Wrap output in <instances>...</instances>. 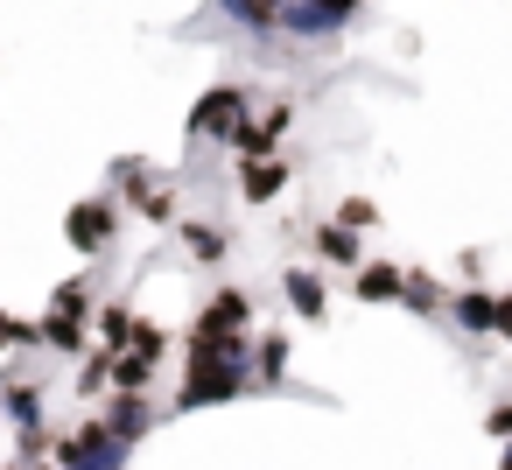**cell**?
Masks as SVG:
<instances>
[{
    "instance_id": "obj_5",
    "label": "cell",
    "mask_w": 512,
    "mask_h": 470,
    "mask_svg": "<svg viewBox=\"0 0 512 470\" xmlns=\"http://www.w3.org/2000/svg\"><path fill=\"white\" fill-rule=\"evenodd\" d=\"M239 113H246V92H239V85H218V92H204V99L190 106V134H225Z\"/></svg>"
},
{
    "instance_id": "obj_22",
    "label": "cell",
    "mask_w": 512,
    "mask_h": 470,
    "mask_svg": "<svg viewBox=\"0 0 512 470\" xmlns=\"http://www.w3.org/2000/svg\"><path fill=\"white\" fill-rule=\"evenodd\" d=\"M372 218H379V211H372L365 197H344V211H337V225H372Z\"/></svg>"
},
{
    "instance_id": "obj_11",
    "label": "cell",
    "mask_w": 512,
    "mask_h": 470,
    "mask_svg": "<svg viewBox=\"0 0 512 470\" xmlns=\"http://www.w3.org/2000/svg\"><path fill=\"white\" fill-rule=\"evenodd\" d=\"M281 288H288V302H295V316H309V323L323 316V281H316L309 267H295V274H288Z\"/></svg>"
},
{
    "instance_id": "obj_25",
    "label": "cell",
    "mask_w": 512,
    "mask_h": 470,
    "mask_svg": "<svg viewBox=\"0 0 512 470\" xmlns=\"http://www.w3.org/2000/svg\"><path fill=\"white\" fill-rule=\"evenodd\" d=\"M491 435H512V407H491Z\"/></svg>"
},
{
    "instance_id": "obj_9",
    "label": "cell",
    "mask_w": 512,
    "mask_h": 470,
    "mask_svg": "<svg viewBox=\"0 0 512 470\" xmlns=\"http://www.w3.org/2000/svg\"><path fill=\"white\" fill-rule=\"evenodd\" d=\"M246 316H253V302H246L239 288H225V295L204 309V323H197V330H246Z\"/></svg>"
},
{
    "instance_id": "obj_15",
    "label": "cell",
    "mask_w": 512,
    "mask_h": 470,
    "mask_svg": "<svg viewBox=\"0 0 512 470\" xmlns=\"http://www.w3.org/2000/svg\"><path fill=\"white\" fill-rule=\"evenodd\" d=\"M400 302H407V309H442V288H435L428 274H407V281H400Z\"/></svg>"
},
{
    "instance_id": "obj_3",
    "label": "cell",
    "mask_w": 512,
    "mask_h": 470,
    "mask_svg": "<svg viewBox=\"0 0 512 470\" xmlns=\"http://www.w3.org/2000/svg\"><path fill=\"white\" fill-rule=\"evenodd\" d=\"M288 120H295L288 106H274V113H267L260 127H246V113H239V120L225 127V141H232V155H239V162H253V155H267V148H274V141L288 134Z\"/></svg>"
},
{
    "instance_id": "obj_10",
    "label": "cell",
    "mask_w": 512,
    "mask_h": 470,
    "mask_svg": "<svg viewBox=\"0 0 512 470\" xmlns=\"http://www.w3.org/2000/svg\"><path fill=\"white\" fill-rule=\"evenodd\" d=\"M36 344H50V351H85V330H78V316L50 309V316L36 323Z\"/></svg>"
},
{
    "instance_id": "obj_1",
    "label": "cell",
    "mask_w": 512,
    "mask_h": 470,
    "mask_svg": "<svg viewBox=\"0 0 512 470\" xmlns=\"http://www.w3.org/2000/svg\"><path fill=\"white\" fill-rule=\"evenodd\" d=\"M358 15V0H281L274 8V29H288V36H330V29H344Z\"/></svg>"
},
{
    "instance_id": "obj_2",
    "label": "cell",
    "mask_w": 512,
    "mask_h": 470,
    "mask_svg": "<svg viewBox=\"0 0 512 470\" xmlns=\"http://www.w3.org/2000/svg\"><path fill=\"white\" fill-rule=\"evenodd\" d=\"M246 386V365H190V386H183V407H218Z\"/></svg>"
},
{
    "instance_id": "obj_13",
    "label": "cell",
    "mask_w": 512,
    "mask_h": 470,
    "mask_svg": "<svg viewBox=\"0 0 512 470\" xmlns=\"http://www.w3.org/2000/svg\"><path fill=\"white\" fill-rule=\"evenodd\" d=\"M148 372H155V358H141V351H113V379H120V393H141Z\"/></svg>"
},
{
    "instance_id": "obj_17",
    "label": "cell",
    "mask_w": 512,
    "mask_h": 470,
    "mask_svg": "<svg viewBox=\"0 0 512 470\" xmlns=\"http://www.w3.org/2000/svg\"><path fill=\"white\" fill-rule=\"evenodd\" d=\"M50 309H64V316H78V323H85V309H92V295H85V281H64V288L50 295Z\"/></svg>"
},
{
    "instance_id": "obj_24",
    "label": "cell",
    "mask_w": 512,
    "mask_h": 470,
    "mask_svg": "<svg viewBox=\"0 0 512 470\" xmlns=\"http://www.w3.org/2000/svg\"><path fill=\"white\" fill-rule=\"evenodd\" d=\"M491 330L512 344V295H498V309H491Z\"/></svg>"
},
{
    "instance_id": "obj_16",
    "label": "cell",
    "mask_w": 512,
    "mask_h": 470,
    "mask_svg": "<svg viewBox=\"0 0 512 470\" xmlns=\"http://www.w3.org/2000/svg\"><path fill=\"white\" fill-rule=\"evenodd\" d=\"M8 421L36 428V421H43V393H36V386H15V393H8Z\"/></svg>"
},
{
    "instance_id": "obj_7",
    "label": "cell",
    "mask_w": 512,
    "mask_h": 470,
    "mask_svg": "<svg viewBox=\"0 0 512 470\" xmlns=\"http://www.w3.org/2000/svg\"><path fill=\"white\" fill-rule=\"evenodd\" d=\"M400 281H407L400 267L372 260V267H358V288H351V295H358V302H400Z\"/></svg>"
},
{
    "instance_id": "obj_20",
    "label": "cell",
    "mask_w": 512,
    "mask_h": 470,
    "mask_svg": "<svg viewBox=\"0 0 512 470\" xmlns=\"http://www.w3.org/2000/svg\"><path fill=\"white\" fill-rule=\"evenodd\" d=\"M127 337H134V351H141V358H162V351H169V337H162L155 323H134Z\"/></svg>"
},
{
    "instance_id": "obj_23",
    "label": "cell",
    "mask_w": 512,
    "mask_h": 470,
    "mask_svg": "<svg viewBox=\"0 0 512 470\" xmlns=\"http://www.w3.org/2000/svg\"><path fill=\"white\" fill-rule=\"evenodd\" d=\"M0 344H36V323H15V316H0Z\"/></svg>"
},
{
    "instance_id": "obj_14",
    "label": "cell",
    "mask_w": 512,
    "mask_h": 470,
    "mask_svg": "<svg viewBox=\"0 0 512 470\" xmlns=\"http://www.w3.org/2000/svg\"><path fill=\"white\" fill-rule=\"evenodd\" d=\"M449 309H456V316H463L470 330H491V309H498V302H491V295H477V288H463V295H456Z\"/></svg>"
},
{
    "instance_id": "obj_8",
    "label": "cell",
    "mask_w": 512,
    "mask_h": 470,
    "mask_svg": "<svg viewBox=\"0 0 512 470\" xmlns=\"http://www.w3.org/2000/svg\"><path fill=\"white\" fill-rule=\"evenodd\" d=\"M316 253L330 267H358V232L351 225H316Z\"/></svg>"
},
{
    "instance_id": "obj_12",
    "label": "cell",
    "mask_w": 512,
    "mask_h": 470,
    "mask_svg": "<svg viewBox=\"0 0 512 470\" xmlns=\"http://www.w3.org/2000/svg\"><path fill=\"white\" fill-rule=\"evenodd\" d=\"M141 428H148V407H141V393H120V407H113V421H106V435H113V442L127 449V442H134Z\"/></svg>"
},
{
    "instance_id": "obj_21",
    "label": "cell",
    "mask_w": 512,
    "mask_h": 470,
    "mask_svg": "<svg viewBox=\"0 0 512 470\" xmlns=\"http://www.w3.org/2000/svg\"><path fill=\"white\" fill-rule=\"evenodd\" d=\"M281 365H288V337H260V372L281 379Z\"/></svg>"
},
{
    "instance_id": "obj_4",
    "label": "cell",
    "mask_w": 512,
    "mask_h": 470,
    "mask_svg": "<svg viewBox=\"0 0 512 470\" xmlns=\"http://www.w3.org/2000/svg\"><path fill=\"white\" fill-rule=\"evenodd\" d=\"M113 204H71V218H64V232H71V246L78 253H106L113 246Z\"/></svg>"
},
{
    "instance_id": "obj_19",
    "label": "cell",
    "mask_w": 512,
    "mask_h": 470,
    "mask_svg": "<svg viewBox=\"0 0 512 470\" xmlns=\"http://www.w3.org/2000/svg\"><path fill=\"white\" fill-rule=\"evenodd\" d=\"M183 239H190V253H197V260H218V253H225V239H218V225H190Z\"/></svg>"
},
{
    "instance_id": "obj_18",
    "label": "cell",
    "mask_w": 512,
    "mask_h": 470,
    "mask_svg": "<svg viewBox=\"0 0 512 470\" xmlns=\"http://www.w3.org/2000/svg\"><path fill=\"white\" fill-rule=\"evenodd\" d=\"M99 330H106V351H127V330H134V316H127V309L113 302V309L99 316Z\"/></svg>"
},
{
    "instance_id": "obj_26",
    "label": "cell",
    "mask_w": 512,
    "mask_h": 470,
    "mask_svg": "<svg viewBox=\"0 0 512 470\" xmlns=\"http://www.w3.org/2000/svg\"><path fill=\"white\" fill-rule=\"evenodd\" d=\"M498 470H512V449H505V463H498Z\"/></svg>"
},
{
    "instance_id": "obj_6",
    "label": "cell",
    "mask_w": 512,
    "mask_h": 470,
    "mask_svg": "<svg viewBox=\"0 0 512 470\" xmlns=\"http://www.w3.org/2000/svg\"><path fill=\"white\" fill-rule=\"evenodd\" d=\"M239 190H246V204H267V197H281V190H288V169H281V162H267V155H253Z\"/></svg>"
}]
</instances>
